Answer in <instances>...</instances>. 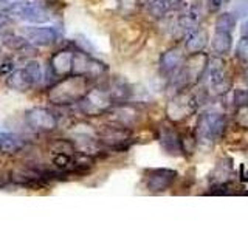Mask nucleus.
Segmentation results:
<instances>
[{
	"label": "nucleus",
	"instance_id": "nucleus-1",
	"mask_svg": "<svg viewBox=\"0 0 248 232\" xmlns=\"http://www.w3.org/2000/svg\"><path fill=\"white\" fill-rule=\"evenodd\" d=\"M89 91V77L84 74L64 76L48 90V101L54 105L76 104Z\"/></svg>",
	"mask_w": 248,
	"mask_h": 232
},
{
	"label": "nucleus",
	"instance_id": "nucleus-2",
	"mask_svg": "<svg viewBox=\"0 0 248 232\" xmlns=\"http://www.w3.org/2000/svg\"><path fill=\"white\" fill-rule=\"evenodd\" d=\"M225 127H227V118L219 112H206L199 116L196 133L200 143L213 144L222 138Z\"/></svg>",
	"mask_w": 248,
	"mask_h": 232
},
{
	"label": "nucleus",
	"instance_id": "nucleus-3",
	"mask_svg": "<svg viewBox=\"0 0 248 232\" xmlns=\"http://www.w3.org/2000/svg\"><path fill=\"white\" fill-rule=\"evenodd\" d=\"M78 104L85 116H101L110 110L115 102L107 88H93L85 93Z\"/></svg>",
	"mask_w": 248,
	"mask_h": 232
},
{
	"label": "nucleus",
	"instance_id": "nucleus-4",
	"mask_svg": "<svg viewBox=\"0 0 248 232\" xmlns=\"http://www.w3.org/2000/svg\"><path fill=\"white\" fill-rule=\"evenodd\" d=\"M200 95L197 91H189V93H180L177 95L168 104V116L172 121H182L185 118L191 116L197 110L202 102Z\"/></svg>",
	"mask_w": 248,
	"mask_h": 232
},
{
	"label": "nucleus",
	"instance_id": "nucleus-5",
	"mask_svg": "<svg viewBox=\"0 0 248 232\" xmlns=\"http://www.w3.org/2000/svg\"><path fill=\"white\" fill-rule=\"evenodd\" d=\"M132 138V131L126 126H110V127H104L99 131V143L103 145L110 147L113 150H123L129 145V141Z\"/></svg>",
	"mask_w": 248,
	"mask_h": 232
},
{
	"label": "nucleus",
	"instance_id": "nucleus-6",
	"mask_svg": "<svg viewBox=\"0 0 248 232\" xmlns=\"http://www.w3.org/2000/svg\"><path fill=\"white\" fill-rule=\"evenodd\" d=\"M177 172L172 169H149L144 172L146 188L154 193L168 190L174 184Z\"/></svg>",
	"mask_w": 248,
	"mask_h": 232
},
{
	"label": "nucleus",
	"instance_id": "nucleus-7",
	"mask_svg": "<svg viewBox=\"0 0 248 232\" xmlns=\"http://www.w3.org/2000/svg\"><path fill=\"white\" fill-rule=\"evenodd\" d=\"M25 119L28 126L36 131H53L58 129V118L53 112L44 107H34L27 112Z\"/></svg>",
	"mask_w": 248,
	"mask_h": 232
},
{
	"label": "nucleus",
	"instance_id": "nucleus-8",
	"mask_svg": "<svg viewBox=\"0 0 248 232\" xmlns=\"http://www.w3.org/2000/svg\"><path fill=\"white\" fill-rule=\"evenodd\" d=\"M10 13L19 15L20 19L31 23H44L50 20V13L37 3L17 2L10 8Z\"/></svg>",
	"mask_w": 248,
	"mask_h": 232
},
{
	"label": "nucleus",
	"instance_id": "nucleus-9",
	"mask_svg": "<svg viewBox=\"0 0 248 232\" xmlns=\"http://www.w3.org/2000/svg\"><path fill=\"white\" fill-rule=\"evenodd\" d=\"M75 70H79L78 74H84L87 77H98V76L106 74L108 67L106 64H103V62L90 58L89 54H85V53H75L73 72Z\"/></svg>",
	"mask_w": 248,
	"mask_h": 232
},
{
	"label": "nucleus",
	"instance_id": "nucleus-10",
	"mask_svg": "<svg viewBox=\"0 0 248 232\" xmlns=\"http://www.w3.org/2000/svg\"><path fill=\"white\" fill-rule=\"evenodd\" d=\"M158 141H160L161 149L165 150L166 153H169V155H175V157H177V155H180L183 152L182 138L178 136V133L172 127L166 126V124L160 126Z\"/></svg>",
	"mask_w": 248,
	"mask_h": 232
},
{
	"label": "nucleus",
	"instance_id": "nucleus-11",
	"mask_svg": "<svg viewBox=\"0 0 248 232\" xmlns=\"http://www.w3.org/2000/svg\"><path fill=\"white\" fill-rule=\"evenodd\" d=\"M50 67L54 76L64 77L73 73L75 67V51L72 50H61L50 60Z\"/></svg>",
	"mask_w": 248,
	"mask_h": 232
},
{
	"label": "nucleus",
	"instance_id": "nucleus-12",
	"mask_svg": "<svg viewBox=\"0 0 248 232\" xmlns=\"http://www.w3.org/2000/svg\"><path fill=\"white\" fill-rule=\"evenodd\" d=\"M25 36L30 44L46 46L58 41V31L53 27H28L25 28Z\"/></svg>",
	"mask_w": 248,
	"mask_h": 232
},
{
	"label": "nucleus",
	"instance_id": "nucleus-13",
	"mask_svg": "<svg viewBox=\"0 0 248 232\" xmlns=\"http://www.w3.org/2000/svg\"><path fill=\"white\" fill-rule=\"evenodd\" d=\"M185 54L180 48H170L165 51L160 58V72L166 76H170L178 72V68L183 65Z\"/></svg>",
	"mask_w": 248,
	"mask_h": 232
},
{
	"label": "nucleus",
	"instance_id": "nucleus-14",
	"mask_svg": "<svg viewBox=\"0 0 248 232\" xmlns=\"http://www.w3.org/2000/svg\"><path fill=\"white\" fill-rule=\"evenodd\" d=\"M208 44V33L203 28H196L191 33H188V37L185 41V48L191 54H197L205 48Z\"/></svg>",
	"mask_w": 248,
	"mask_h": 232
},
{
	"label": "nucleus",
	"instance_id": "nucleus-15",
	"mask_svg": "<svg viewBox=\"0 0 248 232\" xmlns=\"http://www.w3.org/2000/svg\"><path fill=\"white\" fill-rule=\"evenodd\" d=\"M6 85L8 88H11L14 91H28L34 84L27 74L25 68H22V70H16V72H13L6 77Z\"/></svg>",
	"mask_w": 248,
	"mask_h": 232
},
{
	"label": "nucleus",
	"instance_id": "nucleus-16",
	"mask_svg": "<svg viewBox=\"0 0 248 232\" xmlns=\"http://www.w3.org/2000/svg\"><path fill=\"white\" fill-rule=\"evenodd\" d=\"M25 147L23 139L10 131H0V152L3 153H16Z\"/></svg>",
	"mask_w": 248,
	"mask_h": 232
},
{
	"label": "nucleus",
	"instance_id": "nucleus-17",
	"mask_svg": "<svg viewBox=\"0 0 248 232\" xmlns=\"http://www.w3.org/2000/svg\"><path fill=\"white\" fill-rule=\"evenodd\" d=\"M211 46L213 51L217 56H227L231 51L232 46V39L230 33H223V31H216L213 39H211Z\"/></svg>",
	"mask_w": 248,
	"mask_h": 232
},
{
	"label": "nucleus",
	"instance_id": "nucleus-18",
	"mask_svg": "<svg viewBox=\"0 0 248 232\" xmlns=\"http://www.w3.org/2000/svg\"><path fill=\"white\" fill-rule=\"evenodd\" d=\"M2 44L8 50L16 51V53H25V51L36 53V50L30 45V41H25V39L17 34H5L2 37Z\"/></svg>",
	"mask_w": 248,
	"mask_h": 232
},
{
	"label": "nucleus",
	"instance_id": "nucleus-19",
	"mask_svg": "<svg viewBox=\"0 0 248 232\" xmlns=\"http://www.w3.org/2000/svg\"><path fill=\"white\" fill-rule=\"evenodd\" d=\"M199 20H200V11L196 10V8H191L189 11L183 13L178 17V27H180L183 33H191L192 29H196L199 27Z\"/></svg>",
	"mask_w": 248,
	"mask_h": 232
},
{
	"label": "nucleus",
	"instance_id": "nucleus-20",
	"mask_svg": "<svg viewBox=\"0 0 248 232\" xmlns=\"http://www.w3.org/2000/svg\"><path fill=\"white\" fill-rule=\"evenodd\" d=\"M113 102H120V101H126L130 96V87L124 79H115L110 85V88H107Z\"/></svg>",
	"mask_w": 248,
	"mask_h": 232
},
{
	"label": "nucleus",
	"instance_id": "nucleus-21",
	"mask_svg": "<svg viewBox=\"0 0 248 232\" xmlns=\"http://www.w3.org/2000/svg\"><path fill=\"white\" fill-rule=\"evenodd\" d=\"M236 28V17L232 13H223L216 20V31H223V33H231Z\"/></svg>",
	"mask_w": 248,
	"mask_h": 232
},
{
	"label": "nucleus",
	"instance_id": "nucleus-22",
	"mask_svg": "<svg viewBox=\"0 0 248 232\" xmlns=\"http://www.w3.org/2000/svg\"><path fill=\"white\" fill-rule=\"evenodd\" d=\"M172 0H149L147 2V8H149V13L154 17H163L172 6Z\"/></svg>",
	"mask_w": 248,
	"mask_h": 232
},
{
	"label": "nucleus",
	"instance_id": "nucleus-23",
	"mask_svg": "<svg viewBox=\"0 0 248 232\" xmlns=\"http://www.w3.org/2000/svg\"><path fill=\"white\" fill-rule=\"evenodd\" d=\"M25 68V72H27V74L30 76V79L33 81V84L36 85L39 81H41V76H42V73H41V65H39V62L37 60H30L28 64L23 67Z\"/></svg>",
	"mask_w": 248,
	"mask_h": 232
},
{
	"label": "nucleus",
	"instance_id": "nucleus-24",
	"mask_svg": "<svg viewBox=\"0 0 248 232\" xmlns=\"http://www.w3.org/2000/svg\"><path fill=\"white\" fill-rule=\"evenodd\" d=\"M236 58L244 62V64H248V37L242 36V39L237 42L236 45Z\"/></svg>",
	"mask_w": 248,
	"mask_h": 232
},
{
	"label": "nucleus",
	"instance_id": "nucleus-25",
	"mask_svg": "<svg viewBox=\"0 0 248 232\" xmlns=\"http://www.w3.org/2000/svg\"><path fill=\"white\" fill-rule=\"evenodd\" d=\"M232 14H234L236 19L248 17V0H234V5H232Z\"/></svg>",
	"mask_w": 248,
	"mask_h": 232
},
{
	"label": "nucleus",
	"instance_id": "nucleus-26",
	"mask_svg": "<svg viewBox=\"0 0 248 232\" xmlns=\"http://www.w3.org/2000/svg\"><path fill=\"white\" fill-rule=\"evenodd\" d=\"M232 102H234V105L237 108L247 105L248 104V91L240 90V88L234 90V95H232Z\"/></svg>",
	"mask_w": 248,
	"mask_h": 232
},
{
	"label": "nucleus",
	"instance_id": "nucleus-27",
	"mask_svg": "<svg viewBox=\"0 0 248 232\" xmlns=\"http://www.w3.org/2000/svg\"><path fill=\"white\" fill-rule=\"evenodd\" d=\"M236 122L239 124L240 127H244V129L248 130V104L239 108L237 116H236Z\"/></svg>",
	"mask_w": 248,
	"mask_h": 232
},
{
	"label": "nucleus",
	"instance_id": "nucleus-28",
	"mask_svg": "<svg viewBox=\"0 0 248 232\" xmlns=\"http://www.w3.org/2000/svg\"><path fill=\"white\" fill-rule=\"evenodd\" d=\"M227 2H228V0H208L206 5H208L209 11H217V10H220V8Z\"/></svg>",
	"mask_w": 248,
	"mask_h": 232
},
{
	"label": "nucleus",
	"instance_id": "nucleus-29",
	"mask_svg": "<svg viewBox=\"0 0 248 232\" xmlns=\"http://www.w3.org/2000/svg\"><path fill=\"white\" fill-rule=\"evenodd\" d=\"M6 25H8V15H5V14L0 13V29L5 28Z\"/></svg>",
	"mask_w": 248,
	"mask_h": 232
},
{
	"label": "nucleus",
	"instance_id": "nucleus-30",
	"mask_svg": "<svg viewBox=\"0 0 248 232\" xmlns=\"http://www.w3.org/2000/svg\"><path fill=\"white\" fill-rule=\"evenodd\" d=\"M240 31H242V36L248 37V19L242 23V28H240Z\"/></svg>",
	"mask_w": 248,
	"mask_h": 232
},
{
	"label": "nucleus",
	"instance_id": "nucleus-31",
	"mask_svg": "<svg viewBox=\"0 0 248 232\" xmlns=\"http://www.w3.org/2000/svg\"><path fill=\"white\" fill-rule=\"evenodd\" d=\"M242 79H244V82L248 85V68H245V70H244V73H242Z\"/></svg>",
	"mask_w": 248,
	"mask_h": 232
},
{
	"label": "nucleus",
	"instance_id": "nucleus-32",
	"mask_svg": "<svg viewBox=\"0 0 248 232\" xmlns=\"http://www.w3.org/2000/svg\"><path fill=\"white\" fill-rule=\"evenodd\" d=\"M0 2H6V0H0Z\"/></svg>",
	"mask_w": 248,
	"mask_h": 232
}]
</instances>
